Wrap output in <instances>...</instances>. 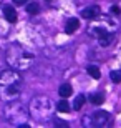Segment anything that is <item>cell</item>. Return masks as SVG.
<instances>
[{
  "label": "cell",
  "instance_id": "cell-11",
  "mask_svg": "<svg viewBox=\"0 0 121 128\" xmlns=\"http://www.w3.org/2000/svg\"><path fill=\"white\" fill-rule=\"evenodd\" d=\"M115 40V35H113V32L111 33H105V35H101V37L98 38V42H100V45L101 47H108L110 43Z\"/></svg>",
  "mask_w": 121,
  "mask_h": 128
},
{
  "label": "cell",
  "instance_id": "cell-19",
  "mask_svg": "<svg viewBox=\"0 0 121 128\" xmlns=\"http://www.w3.org/2000/svg\"><path fill=\"white\" fill-rule=\"evenodd\" d=\"M111 12H113V14H120V7H118V5H113V7H111Z\"/></svg>",
  "mask_w": 121,
  "mask_h": 128
},
{
  "label": "cell",
  "instance_id": "cell-13",
  "mask_svg": "<svg viewBox=\"0 0 121 128\" xmlns=\"http://www.w3.org/2000/svg\"><path fill=\"white\" fill-rule=\"evenodd\" d=\"M86 72H88V75L91 76V78H95V80H98V78L101 76V72H100V68H98L96 65H90L88 68H86Z\"/></svg>",
  "mask_w": 121,
  "mask_h": 128
},
{
  "label": "cell",
  "instance_id": "cell-2",
  "mask_svg": "<svg viewBox=\"0 0 121 128\" xmlns=\"http://www.w3.org/2000/svg\"><path fill=\"white\" fill-rule=\"evenodd\" d=\"M5 62H7V65L10 68H13V70L27 72L35 63V55L32 52H28L25 47H22L18 43H13L5 52Z\"/></svg>",
  "mask_w": 121,
  "mask_h": 128
},
{
  "label": "cell",
  "instance_id": "cell-17",
  "mask_svg": "<svg viewBox=\"0 0 121 128\" xmlns=\"http://www.w3.org/2000/svg\"><path fill=\"white\" fill-rule=\"evenodd\" d=\"M111 80H113V83H121V70L111 72Z\"/></svg>",
  "mask_w": 121,
  "mask_h": 128
},
{
  "label": "cell",
  "instance_id": "cell-21",
  "mask_svg": "<svg viewBox=\"0 0 121 128\" xmlns=\"http://www.w3.org/2000/svg\"><path fill=\"white\" fill-rule=\"evenodd\" d=\"M45 2H51V0H45Z\"/></svg>",
  "mask_w": 121,
  "mask_h": 128
},
{
  "label": "cell",
  "instance_id": "cell-6",
  "mask_svg": "<svg viewBox=\"0 0 121 128\" xmlns=\"http://www.w3.org/2000/svg\"><path fill=\"white\" fill-rule=\"evenodd\" d=\"M108 122H110V113L105 112V110L93 112V113L83 116V120H81L83 126H86V128H101L105 125H108Z\"/></svg>",
  "mask_w": 121,
  "mask_h": 128
},
{
  "label": "cell",
  "instance_id": "cell-5",
  "mask_svg": "<svg viewBox=\"0 0 121 128\" xmlns=\"http://www.w3.org/2000/svg\"><path fill=\"white\" fill-rule=\"evenodd\" d=\"M116 27H118V24L115 20L108 18V17H103V18L96 17V18L91 20V24H90V27H88V35H91V37H95L98 40V38L101 37V35H105V33L115 32Z\"/></svg>",
  "mask_w": 121,
  "mask_h": 128
},
{
  "label": "cell",
  "instance_id": "cell-8",
  "mask_svg": "<svg viewBox=\"0 0 121 128\" xmlns=\"http://www.w3.org/2000/svg\"><path fill=\"white\" fill-rule=\"evenodd\" d=\"M2 12H3V17H5L7 22H10V24H15L17 22V12H15V8L12 5H3L2 7Z\"/></svg>",
  "mask_w": 121,
  "mask_h": 128
},
{
  "label": "cell",
  "instance_id": "cell-20",
  "mask_svg": "<svg viewBox=\"0 0 121 128\" xmlns=\"http://www.w3.org/2000/svg\"><path fill=\"white\" fill-rule=\"evenodd\" d=\"M0 7H2V0H0Z\"/></svg>",
  "mask_w": 121,
  "mask_h": 128
},
{
  "label": "cell",
  "instance_id": "cell-16",
  "mask_svg": "<svg viewBox=\"0 0 121 128\" xmlns=\"http://www.w3.org/2000/svg\"><path fill=\"white\" fill-rule=\"evenodd\" d=\"M27 12H28L30 15H37L38 12H40V7H38V4H28Z\"/></svg>",
  "mask_w": 121,
  "mask_h": 128
},
{
  "label": "cell",
  "instance_id": "cell-15",
  "mask_svg": "<svg viewBox=\"0 0 121 128\" xmlns=\"http://www.w3.org/2000/svg\"><path fill=\"white\" fill-rule=\"evenodd\" d=\"M85 102H86V96H85V95H78L76 98H75L73 110H81V106L85 105Z\"/></svg>",
  "mask_w": 121,
  "mask_h": 128
},
{
  "label": "cell",
  "instance_id": "cell-12",
  "mask_svg": "<svg viewBox=\"0 0 121 128\" xmlns=\"http://www.w3.org/2000/svg\"><path fill=\"white\" fill-rule=\"evenodd\" d=\"M56 110L61 112V113H68L71 110V106H70V103L66 102V98H61L60 102H58V105H56Z\"/></svg>",
  "mask_w": 121,
  "mask_h": 128
},
{
  "label": "cell",
  "instance_id": "cell-9",
  "mask_svg": "<svg viewBox=\"0 0 121 128\" xmlns=\"http://www.w3.org/2000/svg\"><path fill=\"white\" fill-rule=\"evenodd\" d=\"M78 28H80V22H78V18H70L68 22H66V25H65V33L71 35V33H75Z\"/></svg>",
  "mask_w": 121,
  "mask_h": 128
},
{
  "label": "cell",
  "instance_id": "cell-1",
  "mask_svg": "<svg viewBox=\"0 0 121 128\" xmlns=\"http://www.w3.org/2000/svg\"><path fill=\"white\" fill-rule=\"evenodd\" d=\"M23 90V76L18 70L8 68L0 73V100L12 102L22 95Z\"/></svg>",
  "mask_w": 121,
  "mask_h": 128
},
{
  "label": "cell",
  "instance_id": "cell-10",
  "mask_svg": "<svg viewBox=\"0 0 121 128\" xmlns=\"http://www.w3.org/2000/svg\"><path fill=\"white\" fill-rule=\"evenodd\" d=\"M58 93H60V96L61 98H68V96L73 93V88H71V85L70 83H63V85L58 88Z\"/></svg>",
  "mask_w": 121,
  "mask_h": 128
},
{
  "label": "cell",
  "instance_id": "cell-18",
  "mask_svg": "<svg viewBox=\"0 0 121 128\" xmlns=\"http://www.w3.org/2000/svg\"><path fill=\"white\" fill-rule=\"evenodd\" d=\"M13 2V5H25V4H28V0H12Z\"/></svg>",
  "mask_w": 121,
  "mask_h": 128
},
{
  "label": "cell",
  "instance_id": "cell-3",
  "mask_svg": "<svg viewBox=\"0 0 121 128\" xmlns=\"http://www.w3.org/2000/svg\"><path fill=\"white\" fill-rule=\"evenodd\" d=\"M2 115H3V120L7 123L13 125V126H23V125L28 123L30 110H28L27 105H23L17 98V100H12V102H5Z\"/></svg>",
  "mask_w": 121,
  "mask_h": 128
},
{
  "label": "cell",
  "instance_id": "cell-4",
  "mask_svg": "<svg viewBox=\"0 0 121 128\" xmlns=\"http://www.w3.org/2000/svg\"><path fill=\"white\" fill-rule=\"evenodd\" d=\"M28 110H30V116L35 122H48L55 113V105L48 96L37 95L30 100Z\"/></svg>",
  "mask_w": 121,
  "mask_h": 128
},
{
  "label": "cell",
  "instance_id": "cell-14",
  "mask_svg": "<svg viewBox=\"0 0 121 128\" xmlns=\"http://www.w3.org/2000/svg\"><path fill=\"white\" fill-rule=\"evenodd\" d=\"M90 102L93 105H101L103 102H105V95H103V93H91V95H90Z\"/></svg>",
  "mask_w": 121,
  "mask_h": 128
},
{
  "label": "cell",
  "instance_id": "cell-7",
  "mask_svg": "<svg viewBox=\"0 0 121 128\" xmlns=\"http://www.w3.org/2000/svg\"><path fill=\"white\" fill-rule=\"evenodd\" d=\"M100 15H101V10H100L98 5H90V7L81 10V17H83L85 20H90V22L93 18H96V17H100Z\"/></svg>",
  "mask_w": 121,
  "mask_h": 128
}]
</instances>
